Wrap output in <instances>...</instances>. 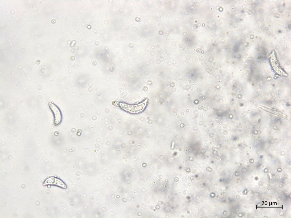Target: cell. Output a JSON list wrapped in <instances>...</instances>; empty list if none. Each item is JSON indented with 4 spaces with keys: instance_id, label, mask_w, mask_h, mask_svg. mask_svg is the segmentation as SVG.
<instances>
[{
    "instance_id": "cell-1",
    "label": "cell",
    "mask_w": 291,
    "mask_h": 218,
    "mask_svg": "<svg viewBox=\"0 0 291 218\" xmlns=\"http://www.w3.org/2000/svg\"><path fill=\"white\" fill-rule=\"evenodd\" d=\"M49 106L53 115L54 125H58L60 123L62 120L61 112L58 107L52 102H50L49 103Z\"/></svg>"
},
{
    "instance_id": "cell-2",
    "label": "cell",
    "mask_w": 291,
    "mask_h": 218,
    "mask_svg": "<svg viewBox=\"0 0 291 218\" xmlns=\"http://www.w3.org/2000/svg\"><path fill=\"white\" fill-rule=\"evenodd\" d=\"M46 184H55L66 188L67 187L65 184L61 180L54 177H51L45 181Z\"/></svg>"
},
{
    "instance_id": "cell-3",
    "label": "cell",
    "mask_w": 291,
    "mask_h": 218,
    "mask_svg": "<svg viewBox=\"0 0 291 218\" xmlns=\"http://www.w3.org/2000/svg\"><path fill=\"white\" fill-rule=\"evenodd\" d=\"M75 43V41H73L71 43V46H73L74 45V44Z\"/></svg>"
}]
</instances>
